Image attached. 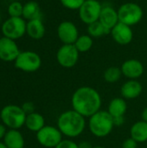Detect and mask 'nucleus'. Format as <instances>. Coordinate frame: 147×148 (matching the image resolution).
<instances>
[{
	"instance_id": "f257e3e1",
	"label": "nucleus",
	"mask_w": 147,
	"mask_h": 148,
	"mask_svg": "<svg viewBox=\"0 0 147 148\" xmlns=\"http://www.w3.org/2000/svg\"><path fill=\"white\" fill-rule=\"evenodd\" d=\"M71 105L72 109L85 118H89L101 110L102 99L95 88L89 86H82L73 93Z\"/></svg>"
},
{
	"instance_id": "f03ea898",
	"label": "nucleus",
	"mask_w": 147,
	"mask_h": 148,
	"mask_svg": "<svg viewBox=\"0 0 147 148\" xmlns=\"http://www.w3.org/2000/svg\"><path fill=\"white\" fill-rule=\"evenodd\" d=\"M86 125V118L74 109L62 113L57 119L58 129L68 139L79 137L84 132Z\"/></svg>"
},
{
	"instance_id": "7ed1b4c3",
	"label": "nucleus",
	"mask_w": 147,
	"mask_h": 148,
	"mask_svg": "<svg viewBox=\"0 0 147 148\" xmlns=\"http://www.w3.org/2000/svg\"><path fill=\"white\" fill-rule=\"evenodd\" d=\"M88 127L94 137L105 138L112 133L114 127L113 118L107 111L100 110L88 118Z\"/></svg>"
},
{
	"instance_id": "20e7f679",
	"label": "nucleus",
	"mask_w": 147,
	"mask_h": 148,
	"mask_svg": "<svg viewBox=\"0 0 147 148\" xmlns=\"http://www.w3.org/2000/svg\"><path fill=\"white\" fill-rule=\"evenodd\" d=\"M27 114L23 110L22 107L16 105H8L4 107L0 114L1 120L4 126L10 129L18 130L25 125Z\"/></svg>"
},
{
	"instance_id": "39448f33",
	"label": "nucleus",
	"mask_w": 147,
	"mask_h": 148,
	"mask_svg": "<svg viewBox=\"0 0 147 148\" xmlns=\"http://www.w3.org/2000/svg\"><path fill=\"white\" fill-rule=\"evenodd\" d=\"M26 26L27 21L22 16H9L1 25V32L3 36L16 41L26 34Z\"/></svg>"
},
{
	"instance_id": "423d86ee",
	"label": "nucleus",
	"mask_w": 147,
	"mask_h": 148,
	"mask_svg": "<svg viewBox=\"0 0 147 148\" xmlns=\"http://www.w3.org/2000/svg\"><path fill=\"white\" fill-rule=\"evenodd\" d=\"M118 11L119 21L129 26L139 23L143 17V10L136 3L129 2L120 6Z\"/></svg>"
},
{
	"instance_id": "0eeeda50",
	"label": "nucleus",
	"mask_w": 147,
	"mask_h": 148,
	"mask_svg": "<svg viewBox=\"0 0 147 148\" xmlns=\"http://www.w3.org/2000/svg\"><path fill=\"white\" fill-rule=\"evenodd\" d=\"M14 62L16 69L24 72L31 73L40 69L42 65V59L37 53L27 50L20 52Z\"/></svg>"
},
{
	"instance_id": "6e6552de",
	"label": "nucleus",
	"mask_w": 147,
	"mask_h": 148,
	"mask_svg": "<svg viewBox=\"0 0 147 148\" xmlns=\"http://www.w3.org/2000/svg\"><path fill=\"white\" fill-rule=\"evenodd\" d=\"M62 134L57 127L44 126L36 133V140L44 147L55 148L63 140Z\"/></svg>"
},
{
	"instance_id": "1a4fd4ad",
	"label": "nucleus",
	"mask_w": 147,
	"mask_h": 148,
	"mask_svg": "<svg viewBox=\"0 0 147 148\" xmlns=\"http://www.w3.org/2000/svg\"><path fill=\"white\" fill-rule=\"evenodd\" d=\"M102 6L98 0H85L79 10L81 21L86 24H91L99 21Z\"/></svg>"
},
{
	"instance_id": "9d476101",
	"label": "nucleus",
	"mask_w": 147,
	"mask_h": 148,
	"mask_svg": "<svg viewBox=\"0 0 147 148\" xmlns=\"http://www.w3.org/2000/svg\"><path fill=\"white\" fill-rule=\"evenodd\" d=\"M79 54L80 52L74 44H63L57 50L56 60L62 68L71 69L77 64Z\"/></svg>"
},
{
	"instance_id": "9b49d317",
	"label": "nucleus",
	"mask_w": 147,
	"mask_h": 148,
	"mask_svg": "<svg viewBox=\"0 0 147 148\" xmlns=\"http://www.w3.org/2000/svg\"><path fill=\"white\" fill-rule=\"evenodd\" d=\"M57 36L63 44H74L79 37L75 24L70 21H63L57 27Z\"/></svg>"
},
{
	"instance_id": "f8f14e48",
	"label": "nucleus",
	"mask_w": 147,
	"mask_h": 148,
	"mask_svg": "<svg viewBox=\"0 0 147 148\" xmlns=\"http://www.w3.org/2000/svg\"><path fill=\"white\" fill-rule=\"evenodd\" d=\"M20 49L15 40L3 36L0 39V59L4 62H15L20 54Z\"/></svg>"
},
{
	"instance_id": "ddd939ff",
	"label": "nucleus",
	"mask_w": 147,
	"mask_h": 148,
	"mask_svg": "<svg viewBox=\"0 0 147 148\" xmlns=\"http://www.w3.org/2000/svg\"><path fill=\"white\" fill-rule=\"evenodd\" d=\"M113 39L120 45L129 44L133 38V32L131 26L119 22L111 30Z\"/></svg>"
},
{
	"instance_id": "4468645a",
	"label": "nucleus",
	"mask_w": 147,
	"mask_h": 148,
	"mask_svg": "<svg viewBox=\"0 0 147 148\" xmlns=\"http://www.w3.org/2000/svg\"><path fill=\"white\" fill-rule=\"evenodd\" d=\"M122 75L129 80H137L144 74V65L137 59L125 61L120 67Z\"/></svg>"
},
{
	"instance_id": "2eb2a0df",
	"label": "nucleus",
	"mask_w": 147,
	"mask_h": 148,
	"mask_svg": "<svg viewBox=\"0 0 147 148\" xmlns=\"http://www.w3.org/2000/svg\"><path fill=\"white\" fill-rule=\"evenodd\" d=\"M142 90V84L138 80H128L121 86L120 94L125 100H133L141 95Z\"/></svg>"
},
{
	"instance_id": "dca6fc26",
	"label": "nucleus",
	"mask_w": 147,
	"mask_h": 148,
	"mask_svg": "<svg viewBox=\"0 0 147 148\" xmlns=\"http://www.w3.org/2000/svg\"><path fill=\"white\" fill-rule=\"evenodd\" d=\"M99 21L106 29L112 30V29L120 22L118 11L111 6L102 7Z\"/></svg>"
},
{
	"instance_id": "f3484780",
	"label": "nucleus",
	"mask_w": 147,
	"mask_h": 148,
	"mask_svg": "<svg viewBox=\"0 0 147 148\" xmlns=\"http://www.w3.org/2000/svg\"><path fill=\"white\" fill-rule=\"evenodd\" d=\"M45 26L42 21V18L27 21L26 34L34 40H40L45 35Z\"/></svg>"
},
{
	"instance_id": "a211bd4d",
	"label": "nucleus",
	"mask_w": 147,
	"mask_h": 148,
	"mask_svg": "<svg viewBox=\"0 0 147 148\" xmlns=\"http://www.w3.org/2000/svg\"><path fill=\"white\" fill-rule=\"evenodd\" d=\"M126 110L127 103L126 100L122 97H115L109 102L107 111L113 118L119 116H125Z\"/></svg>"
},
{
	"instance_id": "6ab92c4d",
	"label": "nucleus",
	"mask_w": 147,
	"mask_h": 148,
	"mask_svg": "<svg viewBox=\"0 0 147 148\" xmlns=\"http://www.w3.org/2000/svg\"><path fill=\"white\" fill-rule=\"evenodd\" d=\"M130 137L138 143L146 142L147 122L142 120L135 122L130 128Z\"/></svg>"
},
{
	"instance_id": "aec40b11",
	"label": "nucleus",
	"mask_w": 147,
	"mask_h": 148,
	"mask_svg": "<svg viewBox=\"0 0 147 148\" xmlns=\"http://www.w3.org/2000/svg\"><path fill=\"white\" fill-rule=\"evenodd\" d=\"M3 143L7 148H23L24 147V139L22 134L16 129H10L6 132Z\"/></svg>"
},
{
	"instance_id": "412c9836",
	"label": "nucleus",
	"mask_w": 147,
	"mask_h": 148,
	"mask_svg": "<svg viewBox=\"0 0 147 148\" xmlns=\"http://www.w3.org/2000/svg\"><path fill=\"white\" fill-rule=\"evenodd\" d=\"M22 17L26 21L42 18V11L39 3L36 1H29L23 4Z\"/></svg>"
},
{
	"instance_id": "4be33fe9",
	"label": "nucleus",
	"mask_w": 147,
	"mask_h": 148,
	"mask_svg": "<svg viewBox=\"0 0 147 148\" xmlns=\"http://www.w3.org/2000/svg\"><path fill=\"white\" fill-rule=\"evenodd\" d=\"M25 126L29 130L37 133L45 126V120L42 115L34 112L32 114H27Z\"/></svg>"
},
{
	"instance_id": "5701e85b",
	"label": "nucleus",
	"mask_w": 147,
	"mask_h": 148,
	"mask_svg": "<svg viewBox=\"0 0 147 148\" xmlns=\"http://www.w3.org/2000/svg\"><path fill=\"white\" fill-rule=\"evenodd\" d=\"M111 33V30L106 29L100 21L94 22L91 24L88 25V35H89L91 37H101L105 35H108Z\"/></svg>"
},
{
	"instance_id": "b1692460",
	"label": "nucleus",
	"mask_w": 147,
	"mask_h": 148,
	"mask_svg": "<svg viewBox=\"0 0 147 148\" xmlns=\"http://www.w3.org/2000/svg\"><path fill=\"white\" fill-rule=\"evenodd\" d=\"M74 45L75 46V48L80 53L88 52L93 47V37H91L89 35L79 36Z\"/></svg>"
},
{
	"instance_id": "393cba45",
	"label": "nucleus",
	"mask_w": 147,
	"mask_h": 148,
	"mask_svg": "<svg viewBox=\"0 0 147 148\" xmlns=\"http://www.w3.org/2000/svg\"><path fill=\"white\" fill-rule=\"evenodd\" d=\"M122 72L120 68L113 66V67H109L108 69H107L104 72L103 77L104 80L108 82V83H115L117 82H119L122 76Z\"/></svg>"
},
{
	"instance_id": "a878e982",
	"label": "nucleus",
	"mask_w": 147,
	"mask_h": 148,
	"mask_svg": "<svg viewBox=\"0 0 147 148\" xmlns=\"http://www.w3.org/2000/svg\"><path fill=\"white\" fill-rule=\"evenodd\" d=\"M23 4L19 1L11 2L7 8V12L11 17H20L23 16Z\"/></svg>"
},
{
	"instance_id": "bb28decb",
	"label": "nucleus",
	"mask_w": 147,
	"mask_h": 148,
	"mask_svg": "<svg viewBox=\"0 0 147 148\" xmlns=\"http://www.w3.org/2000/svg\"><path fill=\"white\" fill-rule=\"evenodd\" d=\"M60 2L64 8L71 10H79L81 7L85 0H60Z\"/></svg>"
},
{
	"instance_id": "cd10ccee",
	"label": "nucleus",
	"mask_w": 147,
	"mask_h": 148,
	"mask_svg": "<svg viewBox=\"0 0 147 148\" xmlns=\"http://www.w3.org/2000/svg\"><path fill=\"white\" fill-rule=\"evenodd\" d=\"M55 148H79L78 144L72 140L71 139L62 140L59 145H57Z\"/></svg>"
},
{
	"instance_id": "c85d7f7f",
	"label": "nucleus",
	"mask_w": 147,
	"mask_h": 148,
	"mask_svg": "<svg viewBox=\"0 0 147 148\" xmlns=\"http://www.w3.org/2000/svg\"><path fill=\"white\" fill-rule=\"evenodd\" d=\"M138 145L139 143L130 137L123 141L121 148H138Z\"/></svg>"
},
{
	"instance_id": "c756f323",
	"label": "nucleus",
	"mask_w": 147,
	"mask_h": 148,
	"mask_svg": "<svg viewBox=\"0 0 147 148\" xmlns=\"http://www.w3.org/2000/svg\"><path fill=\"white\" fill-rule=\"evenodd\" d=\"M22 108L25 112L26 114H29L35 112V106L32 102H25L22 106Z\"/></svg>"
},
{
	"instance_id": "7c9ffc66",
	"label": "nucleus",
	"mask_w": 147,
	"mask_h": 148,
	"mask_svg": "<svg viewBox=\"0 0 147 148\" xmlns=\"http://www.w3.org/2000/svg\"><path fill=\"white\" fill-rule=\"evenodd\" d=\"M125 123V116L113 117V124L114 127H121Z\"/></svg>"
},
{
	"instance_id": "2f4dec72",
	"label": "nucleus",
	"mask_w": 147,
	"mask_h": 148,
	"mask_svg": "<svg viewBox=\"0 0 147 148\" xmlns=\"http://www.w3.org/2000/svg\"><path fill=\"white\" fill-rule=\"evenodd\" d=\"M78 147L79 148H93V146L90 142L87 141V140H84V141H81L78 144Z\"/></svg>"
},
{
	"instance_id": "473e14b6",
	"label": "nucleus",
	"mask_w": 147,
	"mask_h": 148,
	"mask_svg": "<svg viewBox=\"0 0 147 148\" xmlns=\"http://www.w3.org/2000/svg\"><path fill=\"white\" fill-rule=\"evenodd\" d=\"M6 134V129H5V127L2 124H0V140L2 138H4V135Z\"/></svg>"
},
{
	"instance_id": "72a5a7b5",
	"label": "nucleus",
	"mask_w": 147,
	"mask_h": 148,
	"mask_svg": "<svg viewBox=\"0 0 147 148\" xmlns=\"http://www.w3.org/2000/svg\"><path fill=\"white\" fill-rule=\"evenodd\" d=\"M141 120L147 122V107L143 109V111L141 113Z\"/></svg>"
},
{
	"instance_id": "f704fd0d",
	"label": "nucleus",
	"mask_w": 147,
	"mask_h": 148,
	"mask_svg": "<svg viewBox=\"0 0 147 148\" xmlns=\"http://www.w3.org/2000/svg\"><path fill=\"white\" fill-rule=\"evenodd\" d=\"M0 148H7V147L4 145V143H2V142H0Z\"/></svg>"
},
{
	"instance_id": "c9c22d12",
	"label": "nucleus",
	"mask_w": 147,
	"mask_h": 148,
	"mask_svg": "<svg viewBox=\"0 0 147 148\" xmlns=\"http://www.w3.org/2000/svg\"><path fill=\"white\" fill-rule=\"evenodd\" d=\"M93 148H106L104 147H101V146H97V147H93Z\"/></svg>"
},
{
	"instance_id": "e433bc0d",
	"label": "nucleus",
	"mask_w": 147,
	"mask_h": 148,
	"mask_svg": "<svg viewBox=\"0 0 147 148\" xmlns=\"http://www.w3.org/2000/svg\"><path fill=\"white\" fill-rule=\"evenodd\" d=\"M0 23H1V16H0Z\"/></svg>"
},
{
	"instance_id": "4c0bfd02",
	"label": "nucleus",
	"mask_w": 147,
	"mask_h": 148,
	"mask_svg": "<svg viewBox=\"0 0 147 148\" xmlns=\"http://www.w3.org/2000/svg\"><path fill=\"white\" fill-rule=\"evenodd\" d=\"M1 38H2V37H1V34H0V39H1Z\"/></svg>"
},
{
	"instance_id": "58836bf2",
	"label": "nucleus",
	"mask_w": 147,
	"mask_h": 148,
	"mask_svg": "<svg viewBox=\"0 0 147 148\" xmlns=\"http://www.w3.org/2000/svg\"><path fill=\"white\" fill-rule=\"evenodd\" d=\"M136 1H139V0H136Z\"/></svg>"
}]
</instances>
